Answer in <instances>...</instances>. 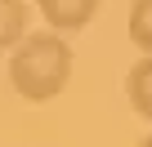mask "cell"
I'll use <instances>...</instances> for the list:
<instances>
[{
    "label": "cell",
    "instance_id": "277c9868",
    "mask_svg": "<svg viewBox=\"0 0 152 147\" xmlns=\"http://www.w3.org/2000/svg\"><path fill=\"white\" fill-rule=\"evenodd\" d=\"M27 36V0H0V49H14Z\"/></svg>",
    "mask_w": 152,
    "mask_h": 147
},
{
    "label": "cell",
    "instance_id": "3957f363",
    "mask_svg": "<svg viewBox=\"0 0 152 147\" xmlns=\"http://www.w3.org/2000/svg\"><path fill=\"white\" fill-rule=\"evenodd\" d=\"M125 98H130V107H134L143 120H152V58H139V62L130 67V76H125Z\"/></svg>",
    "mask_w": 152,
    "mask_h": 147
},
{
    "label": "cell",
    "instance_id": "6da1fadb",
    "mask_svg": "<svg viewBox=\"0 0 152 147\" xmlns=\"http://www.w3.org/2000/svg\"><path fill=\"white\" fill-rule=\"evenodd\" d=\"M72 80V45L58 31H31L9 54V85L27 103H49Z\"/></svg>",
    "mask_w": 152,
    "mask_h": 147
},
{
    "label": "cell",
    "instance_id": "5b68a950",
    "mask_svg": "<svg viewBox=\"0 0 152 147\" xmlns=\"http://www.w3.org/2000/svg\"><path fill=\"white\" fill-rule=\"evenodd\" d=\"M125 36H130L134 49H143V58H152V0H134V5H130Z\"/></svg>",
    "mask_w": 152,
    "mask_h": 147
},
{
    "label": "cell",
    "instance_id": "8992f818",
    "mask_svg": "<svg viewBox=\"0 0 152 147\" xmlns=\"http://www.w3.org/2000/svg\"><path fill=\"white\" fill-rule=\"evenodd\" d=\"M139 147H152V134H148V138H139Z\"/></svg>",
    "mask_w": 152,
    "mask_h": 147
},
{
    "label": "cell",
    "instance_id": "7a4b0ae2",
    "mask_svg": "<svg viewBox=\"0 0 152 147\" xmlns=\"http://www.w3.org/2000/svg\"><path fill=\"white\" fill-rule=\"evenodd\" d=\"M99 5H103V0H36L40 18H45L49 31H58V36L90 27V22L99 18Z\"/></svg>",
    "mask_w": 152,
    "mask_h": 147
}]
</instances>
